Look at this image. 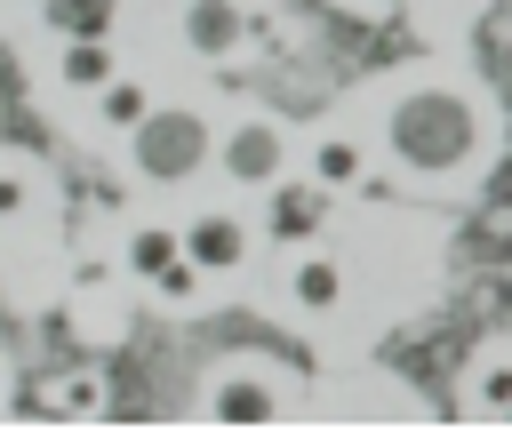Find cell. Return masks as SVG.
<instances>
[{
  "label": "cell",
  "mask_w": 512,
  "mask_h": 448,
  "mask_svg": "<svg viewBox=\"0 0 512 448\" xmlns=\"http://www.w3.org/2000/svg\"><path fill=\"white\" fill-rule=\"evenodd\" d=\"M384 152L416 184H456L488 152V104L464 72H408L384 104Z\"/></svg>",
  "instance_id": "1"
},
{
  "label": "cell",
  "mask_w": 512,
  "mask_h": 448,
  "mask_svg": "<svg viewBox=\"0 0 512 448\" xmlns=\"http://www.w3.org/2000/svg\"><path fill=\"white\" fill-rule=\"evenodd\" d=\"M216 160V120L208 104H152L128 136H120V168L144 176V184H192L200 168Z\"/></svg>",
  "instance_id": "2"
},
{
  "label": "cell",
  "mask_w": 512,
  "mask_h": 448,
  "mask_svg": "<svg viewBox=\"0 0 512 448\" xmlns=\"http://www.w3.org/2000/svg\"><path fill=\"white\" fill-rule=\"evenodd\" d=\"M232 192H264V184H280L288 168H296V136H288V120L280 112H232L224 128H216V160H208Z\"/></svg>",
  "instance_id": "3"
},
{
  "label": "cell",
  "mask_w": 512,
  "mask_h": 448,
  "mask_svg": "<svg viewBox=\"0 0 512 448\" xmlns=\"http://www.w3.org/2000/svg\"><path fill=\"white\" fill-rule=\"evenodd\" d=\"M200 416L208 424H280V416H296V376L256 360V352H240L200 384Z\"/></svg>",
  "instance_id": "4"
},
{
  "label": "cell",
  "mask_w": 512,
  "mask_h": 448,
  "mask_svg": "<svg viewBox=\"0 0 512 448\" xmlns=\"http://www.w3.org/2000/svg\"><path fill=\"white\" fill-rule=\"evenodd\" d=\"M176 248H184L208 280H232V272H248V256H256V224H248L232 200H200L192 216H176Z\"/></svg>",
  "instance_id": "5"
},
{
  "label": "cell",
  "mask_w": 512,
  "mask_h": 448,
  "mask_svg": "<svg viewBox=\"0 0 512 448\" xmlns=\"http://www.w3.org/2000/svg\"><path fill=\"white\" fill-rule=\"evenodd\" d=\"M344 296H352V272H344L336 248H320V240L288 248V272H280V304H288V320L328 328V320L344 312Z\"/></svg>",
  "instance_id": "6"
},
{
  "label": "cell",
  "mask_w": 512,
  "mask_h": 448,
  "mask_svg": "<svg viewBox=\"0 0 512 448\" xmlns=\"http://www.w3.org/2000/svg\"><path fill=\"white\" fill-rule=\"evenodd\" d=\"M328 184H312L304 168H288L280 184H264L256 192V240H272V248H304V240H320V224H328Z\"/></svg>",
  "instance_id": "7"
},
{
  "label": "cell",
  "mask_w": 512,
  "mask_h": 448,
  "mask_svg": "<svg viewBox=\"0 0 512 448\" xmlns=\"http://www.w3.org/2000/svg\"><path fill=\"white\" fill-rule=\"evenodd\" d=\"M296 168H304L312 184H328V192H360V184L376 176V152H368V136H352V128H312L304 152H296Z\"/></svg>",
  "instance_id": "8"
},
{
  "label": "cell",
  "mask_w": 512,
  "mask_h": 448,
  "mask_svg": "<svg viewBox=\"0 0 512 448\" xmlns=\"http://www.w3.org/2000/svg\"><path fill=\"white\" fill-rule=\"evenodd\" d=\"M176 32H184V48H192L200 64H232L256 24H248L240 0H184V8H176Z\"/></svg>",
  "instance_id": "9"
},
{
  "label": "cell",
  "mask_w": 512,
  "mask_h": 448,
  "mask_svg": "<svg viewBox=\"0 0 512 448\" xmlns=\"http://www.w3.org/2000/svg\"><path fill=\"white\" fill-rule=\"evenodd\" d=\"M112 72H120L112 40H48V56H40V88L48 96H96Z\"/></svg>",
  "instance_id": "10"
},
{
  "label": "cell",
  "mask_w": 512,
  "mask_h": 448,
  "mask_svg": "<svg viewBox=\"0 0 512 448\" xmlns=\"http://www.w3.org/2000/svg\"><path fill=\"white\" fill-rule=\"evenodd\" d=\"M456 408H464V416H504V408H512V344H504V336H488V344L464 360Z\"/></svg>",
  "instance_id": "11"
},
{
  "label": "cell",
  "mask_w": 512,
  "mask_h": 448,
  "mask_svg": "<svg viewBox=\"0 0 512 448\" xmlns=\"http://www.w3.org/2000/svg\"><path fill=\"white\" fill-rule=\"evenodd\" d=\"M120 8H128V0H40L32 24H40L48 40H112V32H120Z\"/></svg>",
  "instance_id": "12"
},
{
  "label": "cell",
  "mask_w": 512,
  "mask_h": 448,
  "mask_svg": "<svg viewBox=\"0 0 512 448\" xmlns=\"http://www.w3.org/2000/svg\"><path fill=\"white\" fill-rule=\"evenodd\" d=\"M168 256H176V216H128V224H120V272H128L136 288H144Z\"/></svg>",
  "instance_id": "13"
},
{
  "label": "cell",
  "mask_w": 512,
  "mask_h": 448,
  "mask_svg": "<svg viewBox=\"0 0 512 448\" xmlns=\"http://www.w3.org/2000/svg\"><path fill=\"white\" fill-rule=\"evenodd\" d=\"M152 104H160V96H152V80H136V72H112V80L88 96V112H96V128H104V136H128Z\"/></svg>",
  "instance_id": "14"
},
{
  "label": "cell",
  "mask_w": 512,
  "mask_h": 448,
  "mask_svg": "<svg viewBox=\"0 0 512 448\" xmlns=\"http://www.w3.org/2000/svg\"><path fill=\"white\" fill-rule=\"evenodd\" d=\"M32 200H40V160L16 152V144H0V224H24Z\"/></svg>",
  "instance_id": "15"
},
{
  "label": "cell",
  "mask_w": 512,
  "mask_h": 448,
  "mask_svg": "<svg viewBox=\"0 0 512 448\" xmlns=\"http://www.w3.org/2000/svg\"><path fill=\"white\" fill-rule=\"evenodd\" d=\"M40 400H48L56 416H104V376H96V368H72V376H56Z\"/></svg>",
  "instance_id": "16"
},
{
  "label": "cell",
  "mask_w": 512,
  "mask_h": 448,
  "mask_svg": "<svg viewBox=\"0 0 512 448\" xmlns=\"http://www.w3.org/2000/svg\"><path fill=\"white\" fill-rule=\"evenodd\" d=\"M200 280H208V272H200V264H192L184 248H176V256H168V264H160V272H152L144 288H152L160 304H192V296H200Z\"/></svg>",
  "instance_id": "17"
},
{
  "label": "cell",
  "mask_w": 512,
  "mask_h": 448,
  "mask_svg": "<svg viewBox=\"0 0 512 448\" xmlns=\"http://www.w3.org/2000/svg\"><path fill=\"white\" fill-rule=\"evenodd\" d=\"M16 8H40V0H16Z\"/></svg>",
  "instance_id": "18"
},
{
  "label": "cell",
  "mask_w": 512,
  "mask_h": 448,
  "mask_svg": "<svg viewBox=\"0 0 512 448\" xmlns=\"http://www.w3.org/2000/svg\"><path fill=\"white\" fill-rule=\"evenodd\" d=\"M504 416H512V408H504Z\"/></svg>",
  "instance_id": "19"
}]
</instances>
